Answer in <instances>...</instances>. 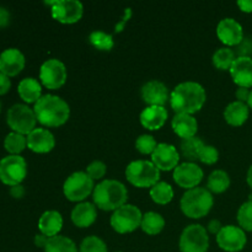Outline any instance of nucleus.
<instances>
[{"label":"nucleus","mask_w":252,"mask_h":252,"mask_svg":"<svg viewBox=\"0 0 252 252\" xmlns=\"http://www.w3.org/2000/svg\"><path fill=\"white\" fill-rule=\"evenodd\" d=\"M206 100L204 88L194 81L179 84L170 94V105L176 113L193 115L203 107Z\"/></svg>","instance_id":"1"},{"label":"nucleus","mask_w":252,"mask_h":252,"mask_svg":"<svg viewBox=\"0 0 252 252\" xmlns=\"http://www.w3.org/2000/svg\"><path fill=\"white\" fill-rule=\"evenodd\" d=\"M34 115L37 122L44 127H61L68 122L70 117L69 105L56 95H43L34 103Z\"/></svg>","instance_id":"2"},{"label":"nucleus","mask_w":252,"mask_h":252,"mask_svg":"<svg viewBox=\"0 0 252 252\" xmlns=\"http://www.w3.org/2000/svg\"><path fill=\"white\" fill-rule=\"evenodd\" d=\"M128 198V192L125 185L116 180H103L93 192L94 204L101 211L110 212L125 206Z\"/></svg>","instance_id":"3"},{"label":"nucleus","mask_w":252,"mask_h":252,"mask_svg":"<svg viewBox=\"0 0 252 252\" xmlns=\"http://www.w3.org/2000/svg\"><path fill=\"white\" fill-rule=\"evenodd\" d=\"M214 199L211 192L202 187L189 189L180 201L182 213L191 219H201L211 212Z\"/></svg>","instance_id":"4"},{"label":"nucleus","mask_w":252,"mask_h":252,"mask_svg":"<svg viewBox=\"0 0 252 252\" xmlns=\"http://www.w3.org/2000/svg\"><path fill=\"white\" fill-rule=\"evenodd\" d=\"M126 177L128 182L138 189H152L159 182L160 171L152 161L147 160H135L128 164L126 169Z\"/></svg>","instance_id":"5"},{"label":"nucleus","mask_w":252,"mask_h":252,"mask_svg":"<svg viewBox=\"0 0 252 252\" xmlns=\"http://www.w3.org/2000/svg\"><path fill=\"white\" fill-rule=\"evenodd\" d=\"M94 180L86 172L78 171L71 174L63 185V193L65 198L70 202L85 201L94 192Z\"/></svg>","instance_id":"6"},{"label":"nucleus","mask_w":252,"mask_h":252,"mask_svg":"<svg viewBox=\"0 0 252 252\" xmlns=\"http://www.w3.org/2000/svg\"><path fill=\"white\" fill-rule=\"evenodd\" d=\"M143 214L138 207L125 204L113 212L111 216V226L118 234H128L137 230L142 224Z\"/></svg>","instance_id":"7"},{"label":"nucleus","mask_w":252,"mask_h":252,"mask_svg":"<svg viewBox=\"0 0 252 252\" xmlns=\"http://www.w3.org/2000/svg\"><path fill=\"white\" fill-rule=\"evenodd\" d=\"M6 122L12 132L29 135L32 130L36 129L37 118L32 108H30L27 105L16 103L7 111Z\"/></svg>","instance_id":"8"},{"label":"nucleus","mask_w":252,"mask_h":252,"mask_svg":"<svg viewBox=\"0 0 252 252\" xmlns=\"http://www.w3.org/2000/svg\"><path fill=\"white\" fill-rule=\"evenodd\" d=\"M27 175L26 160L20 155H7L0 160V181L12 187L21 185Z\"/></svg>","instance_id":"9"},{"label":"nucleus","mask_w":252,"mask_h":252,"mask_svg":"<svg viewBox=\"0 0 252 252\" xmlns=\"http://www.w3.org/2000/svg\"><path fill=\"white\" fill-rule=\"evenodd\" d=\"M181 252H207L209 249V236L206 228L199 224H192L184 229L180 236Z\"/></svg>","instance_id":"10"},{"label":"nucleus","mask_w":252,"mask_h":252,"mask_svg":"<svg viewBox=\"0 0 252 252\" xmlns=\"http://www.w3.org/2000/svg\"><path fill=\"white\" fill-rule=\"evenodd\" d=\"M47 4L51 5L52 17L61 24H75L83 17L84 6L78 0H56Z\"/></svg>","instance_id":"11"},{"label":"nucleus","mask_w":252,"mask_h":252,"mask_svg":"<svg viewBox=\"0 0 252 252\" xmlns=\"http://www.w3.org/2000/svg\"><path fill=\"white\" fill-rule=\"evenodd\" d=\"M39 80L44 88L58 90L66 81V68L59 59H48L39 69Z\"/></svg>","instance_id":"12"},{"label":"nucleus","mask_w":252,"mask_h":252,"mask_svg":"<svg viewBox=\"0 0 252 252\" xmlns=\"http://www.w3.org/2000/svg\"><path fill=\"white\" fill-rule=\"evenodd\" d=\"M248 239L246 234L240 226L226 225L223 226L217 235V244L225 252H239L245 248Z\"/></svg>","instance_id":"13"},{"label":"nucleus","mask_w":252,"mask_h":252,"mask_svg":"<svg viewBox=\"0 0 252 252\" xmlns=\"http://www.w3.org/2000/svg\"><path fill=\"white\" fill-rule=\"evenodd\" d=\"M203 180V170L196 162H184L174 170V181L181 189H192L198 187Z\"/></svg>","instance_id":"14"},{"label":"nucleus","mask_w":252,"mask_h":252,"mask_svg":"<svg viewBox=\"0 0 252 252\" xmlns=\"http://www.w3.org/2000/svg\"><path fill=\"white\" fill-rule=\"evenodd\" d=\"M180 154L176 148L167 143H160L152 154V162L159 171H171L179 166Z\"/></svg>","instance_id":"15"},{"label":"nucleus","mask_w":252,"mask_h":252,"mask_svg":"<svg viewBox=\"0 0 252 252\" xmlns=\"http://www.w3.org/2000/svg\"><path fill=\"white\" fill-rule=\"evenodd\" d=\"M217 36L225 46H239L244 41L243 26L236 20L225 17L217 26Z\"/></svg>","instance_id":"16"},{"label":"nucleus","mask_w":252,"mask_h":252,"mask_svg":"<svg viewBox=\"0 0 252 252\" xmlns=\"http://www.w3.org/2000/svg\"><path fill=\"white\" fill-rule=\"evenodd\" d=\"M140 95L148 106H164L170 100L166 85L159 80H150L145 83L142 86Z\"/></svg>","instance_id":"17"},{"label":"nucleus","mask_w":252,"mask_h":252,"mask_svg":"<svg viewBox=\"0 0 252 252\" xmlns=\"http://www.w3.org/2000/svg\"><path fill=\"white\" fill-rule=\"evenodd\" d=\"M24 53L17 48H7L0 54V73L6 76H16L25 68Z\"/></svg>","instance_id":"18"},{"label":"nucleus","mask_w":252,"mask_h":252,"mask_svg":"<svg viewBox=\"0 0 252 252\" xmlns=\"http://www.w3.org/2000/svg\"><path fill=\"white\" fill-rule=\"evenodd\" d=\"M27 138V148L37 154H46L53 150L56 147L54 135L44 128H36L32 130Z\"/></svg>","instance_id":"19"},{"label":"nucleus","mask_w":252,"mask_h":252,"mask_svg":"<svg viewBox=\"0 0 252 252\" xmlns=\"http://www.w3.org/2000/svg\"><path fill=\"white\" fill-rule=\"evenodd\" d=\"M233 81L239 88H252V58L251 57H236L230 68Z\"/></svg>","instance_id":"20"},{"label":"nucleus","mask_w":252,"mask_h":252,"mask_svg":"<svg viewBox=\"0 0 252 252\" xmlns=\"http://www.w3.org/2000/svg\"><path fill=\"white\" fill-rule=\"evenodd\" d=\"M140 123L149 130H158L166 123L167 111L164 106H148L139 116Z\"/></svg>","instance_id":"21"},{"label":"nucleus","mask_w":252,"mask_h":252,"mask_svg":"<svg viewBox=\"0 0 252 252\" xmlns=\"http://www.w3.org/2000/svg\"><path fill=\"white\" fill-rule=\"evenodd\" d=\"M71 221L78 228H89L95 223L97 218L96 206L90 202L78 203L71 211Z\"/></svg>","instance_id":"22"},{"label":"nucleus","mask_w":252,"mask_h":252,"mask_svg":"<svg viewBox=\"0 0 252 252\" xmlns=\"http://www.w3.org/2000/svg\"><path fill=\"white\" fill-rule=\"evenodd\" d=\"M171 126L172 130L182 139L196 137L197 129H198V123L196 118L186 113H176L172 118Z\"/></svg>","instance_id":"23"},{"label":"nucleus","mask_w":252,"mask_h":252,"mask_svg":"<svg viewBox=\"0 0 252 252\" xmlns=\"http://www.w3.org/2000/svg\"><path fill=\"white\" fill-rule=\"evenodd\" d=\"M63 226V217L57 211H47L38 220V229L41 234L48 238H54L59 234Z\"/></svg>","instance_id":"24"},{"label":"nucleus","mask_w":252,"mask_h":252,"mask_svg":"<svg viewBox=\"0 0 252 252\" xmlns=\"http://www.w3.org/2000/svg\"><path fill=\"white\" fill-rule=\"evenodd\" d=\"M249 112H250V108H249L248 103L234 101L226 106L225 111H224V118L228 125L233 126V127H240L248 121Z\"/></svg>","instance_id":"25"},{"label":"nucleus","mask_w":252,"mask_h":252,"mask_svg":"<svg viewBox=\"0 0 252 252\" xmlns=\"http://www.w3.org/2000/svg\"><path fill=\"white\" fill-rule=\"evenodd\" d=\"M20 97L27 103H36L42 97V85L33 78H25L17 86Z\"/></svg>","instance_id":"26"},{"label":"nucleus","mask_w":252,"mask_h":252,"mask_svg":"<svg viewBox=\"0 0 252 252\" xmlns=\"http://www.w3.org/2000/svg\"><path fill=\"white\" fill-rule=\"evenodd\" d=\"M140 228L148 235H158L165 228L164 217L157 212H148V213L143 214Z\"/></svg>","instance_id":"27"},{"label":"nucleus","mask_w":252,"mask_h":252,"mask_svg":"<svg viewBox=\"0 0 252 252\" xmlns=\"http://www.w3.org/2000/svg\"><path fill=\"white\" fill-rule=\"evenodd\" d=\"M230 186V177H229L228 172L224 170H216L212 172L208 177V182H207V187L211 193H223Z\"/></svg>","instance_id":"28"},{"label":"nucleus","mask_w":252,"mask_h":252,"mask_svg":"<svg viewBox=\"0 0 252 252\" xmlns=\"http://www.w3.org/2000/svg\"><path fill=\"white\" fill-rule=\"evenodd\" d=\"M150 197H152V199L157 204L164 206V204L170 203L172 201V198H174V189L166 182L159 181L150 189Z\"/></svg>","instance_id":"29"},{"label":"nucleus","mask_w":252,"mask_h":252,"mask_svg":"<svg viewBox=\"0 0 252 252\" xmlns=\"http://www.w3.org/2000/svg\"><path fill=\"white\" fill-rule=\"evenodd\" d=\"M43 250L44 252H78V248L71 239L57 235L54 238H49Z\"/></svg>","instance_id":"30"},{"label":"nucleus","mask_w":252,"mask_h":252,"mask_svg":"<svg viewBox=\"0 0 252 252\" xmlns=\"http://www.w3.org/2000/svg\"><path fill=\"white\" fill-rule=\"evenodd\" d=\"M235 59V52L233 49L229 47H221L213 54L212 62H213V65L219 70H230Z\"/></svg>","instance_id":"31"},{"label":"nucleus","mask_w":252,"mask_h":252,"mask_svg":"<svg viewBox=\"0 0 252 252\" xmlns=\"http://www.w3.org/2000/svg\"><path fill=\"white\" fill-rule=\"evenodd\" d=\"M203 145L204 143L197 137L189 138V139H182L181 147H180L182 157L186 158L189 162L196 161V160H198L199 152H201Z\"/></svg>","instance_id":"32"},{"label":"nucleus","mask_w":252,"mask_h":252,"mask_svg":"<svg viewBox=\"0 0 252 252\" xmlns=\"http://www.w3.org/2000/svg\"><path fill=\"white\" fill-rule=\"evenodd\" d=\"M4 148L10 155H19L27 148V138L16 132L9 133L4 140Z\"/></svg>","instance_id":"33"},{"label":"nucleus","mask_w":252,"mask_h":252,"mask_svg":"<svg viewBox=\"0 0 252 252\" xmlns=\"http://www.w3.org/2000/svg\"><path fill=\"white\" fill-rule=\"evenodd\" d=\"M89 42L91 46L95 47L98 51H111L115 46L113 37L110 33H106L103 31H94L89 36Z\"/></svg>","instance_id":"34"},{"label":"nucleus","mask_w":252,"mask_h":252,"mask_svg":"<svg viewBox=\"0 0 252 252\" xmlns=\"http://www.w3.org/2000/svg\"><path fill=\"white\" fill-rule=\"evenodd\" d=\"M238 223L244 231H252V202H245L239 208Z\"/></svg>","instance_id":"35"},{"label":"nucleus","mask_w":252,"mask_h":252,"mask_svg":"<svg viewBox=\"0 0 252 252\" xmlns=\"http://www.w3.org/2000/svg\"><path fill=\"white\" fill-rule=\"evenodd\" d=\"M80 252H108V250L102 239L91 235L81 241Z\"/></svg>","instance_id":"36"},{"label":"nucleus","mask_w":252,"mask_h":252,"mask_svg":"<svg viewBox=\"0 0 252 252\" xmlns=\"http://www.w3.org/2000/svg\"><path fill=\"white\" fill-rule=\"evenodd\" d=\"M157 140L150 134H142L135 140V149L143 155H152L154 150L157 149Z\"/></svg>","instance_id":"37"},{"label":"nucleus","mask_w":252,"mask_h":252,"mask_svg":"<svg viewBox=\"0 0 252 252\" xmlns=\"http://www.w3.org/2000/svg\"><path fill=\"white\" fill-rule=\"evenodd\" d=\"M198 160L206 165H213L219 160V152L213 145L204 144L199 152Z\"/></svg>","instance_id":"38"},{"label":"nucleus","mask_w":252,"mask_h":252,"mask_svg":"<svg viewBox=\"0 0 252 252\" xmlns=\"http://www.w3.org/2000/svg\"><path fill=\"white\" fill-rule=\"evenodd\" d=\"M85 172L94 181H96V180H102L105 177L106 172H107V166H106L105 162L100 161V160H95V161L88 165Z\"/></svg>","instance_id":"39"},{"label":"nucleus","mask_w":252,"mask_h":252,"mask_svg":"<svg viewBox=\"0 0 252 252\" xmlns=\"http://www.w3.org/2000/svg\"><path fill=\"white\" fill-rule=\"evenodd\" d=\"M10 88H11V81L9 76L0 73V95H5L10 90Z\"/></svg>","instance_id":"40"},{"label":"nucleus","mask_w":252,"mask_h":252,"mask_svg":"<svg viewBox=\"0 0 252 252\" xmlns=\"http://www.w3.org/2000/svg\"><path fill=\"white\" fill-rule=\"evenodd\" d=\"M250 93L251 91L249 90V89L238 88V90H236L235 93V96L236 98H238V101H240V102H244V103H248L249 97H250Z\"/></svg>","instance_id":"41"},{"label":"nucleus","mask_w":252,"mask_h":252,"mask_svg":"<svg viewBox=\"0 0 252 252\" xmlns=\"http://www.w3.org/2000/svg\"><path fill=\"white\" fill-rule=\"evenodd\" d=\"M207 229H208L209 233L218 235L219 231L223 229V225H221V223L218 220V219H212V220L208 223V226H207Z\"/></svg>","instance_id":"42"},{"label":"nucleus","mask_w":252,"mask_h":252,"mask_svg":"<svg viewBox=\"0 0 252 252\" xmlns=\"http://www.w3.org/2000/svg\"><path fill=\"white\" fill-rule=\"evenodd\" d=\"M10 22V12L7 11V9L0 6V29L2 27H6Z\"/></svg>","instance_id":"43"},{"label":"nucleus","mask_w":252,"mask_h":252,"mask_svg":"<svg viewBox=\"0 0 252 252\" xmlns=\"http://www.w3.org/2000/svg\"><path fill=\"white\" fill-rule=\"evenodd\" d=\"M10 194H11V197H14L16 199L22 198L25 196L24 186L22 185H16V186L10 187Z\"/></svg>","instance_id":"44"},{"label":"nucleus","mask_w":252,"mask_h":252,"mask_svg":"<svg viewBox=\"0 0 252 252\" xmlns=\"http://www.w3.org/2000/svg\"><path fill=\"white\" fill-rule=\"evenodd\" d=\"M48 240L49 238L44 235V234H37V235L34 236V245H36L37 248L44 249L46 248L47 243H48Z\"/></svg>","instance_id":"45"},{"label":"nucleus","mask_w":252,"mask_h":252,"mask_svg":"<svg viewBox=\"0 0 252 252\" xmlns=\"http://www.w3.org/2000/svg\"><path fill=\"white\" fill-rule=\"evenodd\" d=\"M238 6L243 12H248L250 14L252 12V0H240L238 1Z\"/></svg>","instance_id":"46"},{"label":"nucleus","mask_w":252,"mask_h":252,"mask_svg":"<svg viewBox=\"0 0 252 252\" xmlns=\"http://www.w3.org/2000/svg\"><path fill=\"white\" fill-rule=\"evenodd\" d=\"M246 181H248V185L251 187V189H252V165H251L250 169H249V171H248V176H246Z\"/></svg>","instance_id":"47"},{"label":"nucleus","mask_w":252,"mask_h":252,"mask_svg":"<svg viewBox=\"0 0 252 252\" xmlns=\"http://www.w3.org/2000/svg\"><path fill=\"white\" fill-rule=\"evenodd\" d=\"M248 106H249V108H251L252 110V90L250 93V97H249V101H248Z\"/></svg>","instance_id":"48"},{"label":"nucleus","mask_w":252,"mask_h":252,"mask_svg":"<svg viewBox=\"0 0 252 252\" xmlns=\"http://www.w3.org/2000/svg\"><path fill=\"white\" fill-rule=\"evenodd\" d=\"M249 202H252V193L249 196Z\"/></svg>","instance_id":"49"},{"label":"nucleus","mask_w":252,"mask_h":252,"mask_svg":"<svg viewBox=\"0 0 252 252\" xmlns=\"http://www.w3.org/2000/svg\"><path fill=\"white\" fill-rule=\"evenodd\" d=\"M0 111H1V103H0Z\"/></svg>","instance_id":"50"}]
</instances>
